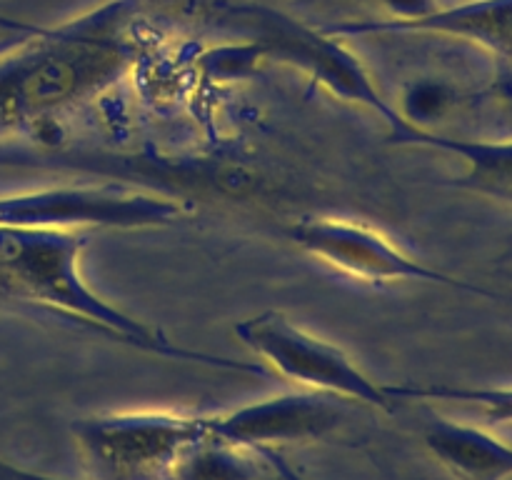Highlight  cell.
Segmentation results:
<instances>
[{"label":"cell","mask_w":512,"mask_h":480,"mask_svg":"<svg viewBox=\"0 0 512 480\" xmlns=\"http://www.w3.org/2000/svg\"><path fill=\"white\" fill-rule=\"evenodd\" d=\"M85 230H43L0 225V303L30 305L90 325L148 350L190 355L160 333L100 298L80 273L88 248Z\"/></svg>","instance_id":"obj_1"},{"label":"cell","mask_w":512,"mask_h":480,"mask_svg":"<svg viewBox=\"0 0 512 480\" xmlns=\"http://www.w3.org/2000/svg\"><path fill=\"white\" fill-rule=\"evenodd\" d=\"M175 195L125 183L50 185L0 198V225L43 230L168 228L190 215Z\"/></svg>","instance_id":"obj_2"},{"label":"cell","mask_w":512,"mask_h":480,"mask_svg":"<svg viewBox=\"0 0 512 480\" xmlns=\"http://www.w3.org/2000/svg\"><path fill=\"white\" fill-rule=\"evenodd\" d=\"M290 240L303 253L313 255L320 263L330 265L338 273L360 283H398V280H420V283H443L455 288L485 293L483 288L453 280L440 270L405 253L383 230L368 223L333 215H305L290 225Z\"/></svg>","instance_id":"obj_3"},{"label":"cell","mask_w":512,"mask_h":480,"mask_svg":"<svg viewBox=\"0 0 512 480\" xmlns=\"http://www.w3.org/2000/svg\"><path fill=\"white\" fill-rule=\"evenodd\" d=\"M235 335L255 355L295 383L353 395L368 403H385L373 380L338 345L308 333L278 310H265L253 318L240 320L235 325Z\"/></svg>","instance_id":"obj_4"},{"label":"cell","mask_w":512,"mask_h":480,"mask_svg":"<svg viewBox=\"0 0 512 480\" xmlns=\"http://www.w3.org/2000/svg\"><path fill=\"white\" fill-rule=\"evenodd\" d=\"M103 68H90L83 60L70 63L65 55H23L0 63V133L28 123L35 115L68 103L93 80L103 78Z\"/></svg>","instance_id":"obj_5"},{"label":"cell","mask_w":512,"mask_h":480,"mask_svg":"<svg viewBox=\"0 0 512 480\" xmlns=\"http://www.w3.org/2000/svg\"><path fill=\"white\" fill-rule=\"evenodd\" d=\"M400 138L430 148L448 150L465 163L463 185L490 198L512 203V140H458L428 133L408 123Z\"/></svg>","instance_id":"obj_6"},{"label":"cell","mask_w":512,"mask_h":480,"mask_svg":"<svg viewBox=\"0 0 512 480\" xmlns=\"http://www.w3.org/2000/svg\"><path fill=\"white\" fill-rule=\"evenodd\" d=\"M440 25L468 33L512 60V0H488L470 5L440 20Z\"/></svg>","instance_id":"obj_7"}]
</instances>
